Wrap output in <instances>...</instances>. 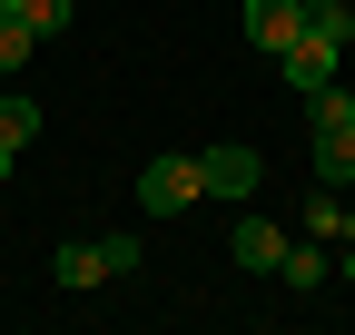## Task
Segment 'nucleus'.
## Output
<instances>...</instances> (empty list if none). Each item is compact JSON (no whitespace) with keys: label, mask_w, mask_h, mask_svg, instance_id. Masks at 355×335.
Here are the masks:
<instances>
[{"label":"nucleus","mask_w":355,"mask_h":335,"mask_svg":"<svg viewBox=\"0 0 355 335\" xmlns=\"http://www.w3.org/2000/svg\"><path fill=\"white\" fill-rule=\"evenodd\" d=\"M227 257H237L247 276H277V257H286V227H266L257 197H247V217H237V237H227Z\"/></svg>","instance_id":"obj_6"},{"label":"nucleus","mask_w":355,"mask_h":335,"mask_svg":"<svg viewBox=\"0 0 355 335\" xmlns=\"http://www.w3.org/2000/svg\"><path fill=\"white\" fill-rule=\"evenodd\" d=\"M306 237H326V246H345V237H355V207H345V188H316V197H306Z\"/></svg>","instance_id":"obj_8"},{"label":"nucleus","mask_w":355,"mask_h":335,"mask_svg":"<svg viewBox=\"0 0 355 335\" xmlns=\"http://www.w3.org/2000/svg\"><path fill=\"white\" fill-rule=\"evenodd\" d=\"M40 138V99L30 89H0V148H30Z\"/></svg>","instance_id":"obj_10"},{"label":"nucleus","mask_w":355,"mask_h":335,"mask_svg":"<svg viewBox=\"0 0 355 335\" xmlns=\"http://www.w3.org/2000/svg\"><path fill=\"white\" fill-rule=\"evenodd\" d=\"M237 30H247V50L286 60V39L306 30V0H247V10H237Z\"/></svg>","instance_id":"obj_5"},{"label":"nucleus","mask_w":355,"mask_h":335,"mask_svg":"<svg viewBox=\"0 0 355 335\" xmlns=\"http://www.w3.org/2000/svg\"><path fill=\"white\" fill-rule=\"evenodd\" d=\"M336 266H345V286H355V237H345V246H336Z\"/></svg>","instance_id":"obj_14"},{"label":"nucleus","mask_w":355,"mask_h":335,"mask_svg":"<svg viewBox=\"0 0 355 335\" xmlns=\"http://www.w3.org/2000/svg\"><path fill=\"white\" fill-rule=\"evenodd\" d=\"M10 158H20V148H0V178H10Z\"/></svg>","instance_id":"obj_16"},{"label":"nucleus","mask_w":355,"mask_h":335,"mask_svg":"<svg viewBox=\"0 0 355 335\" xmlns=\"http://www.w3.org/2000/svg\"><path fill=\"white\" fill-rule=\"evenodd\" d=\"M277 276H286V296H316V286L336 276V246H326V237H286V257H277Z\"/></svg>","instance_id":"obj_7"},{"label":"nucleus","mask_w":355,"mask_h":335,"mask_svg":"<svg viewBox=\"0 0 355 335\" xmlns=\"http://www.w3.org/2000/svg\"><path fill=\"white\" fill-rule=\"evenodd\" d=\"M198 197H207V178H198V158H188V148H168V158L139 168V207H148V217H188Z\"/></svg>","instance_id":"obj_3"},{"label":"nucleus","mask_w":355,"mask_h":335,"mask_svg":"<svg viewBox=\"0 0 355 335\" xmlns=\"http://www.w3.org/2000/svg\"><path fill=\"white\" fill-rule=\"evenodd\" d=\"M345 39H355V10H345V0H306V30L286 39V60H277V69L296 79V89H306V99H316V89H326V79L345 69Z\"/></svg>","instance_id":"obj_1"},{"label":"nucleus","mask_w":355,"mask_h":335,"mask_svg":"<svg viewBox=\"0 0 355 335\" xmlns=\"http://www.w3.org/2000/svg\"><path fill=\"white\" fill-rule=\"evenodd\" d=\"M198 178H207V197L247 207V197L266 188V158H257V148H198Z\"/></svg>","instance_id":"obj_4"},{"label":"nucleus","mask_w":355,"mask_h":335,"mask_svg":"<svg viewBox=\"0 0 355 335\" xmlns=\"http://www.w3.org/2000/svg\"><path fill=\"white\" fill-rule=\"evenodd\" d=\"M50 276H60V286H99V276H109V257H99V237H69L60 257H50Z\"/></svg>","instance_id":"obj_9"},{"label":"nucleus","mask_w":355,"mask_h":335,"mask_svg":"<svg viewBox=\"0 0 355 335\" xmlns=\"http://www.w3.org/2000/svg\"><path fill=\"white\" fill-rule=\"evenodd\" d=\"M30 50H40V30L0 10V79H20V69H30Z\"/></svg>","instance_id":"obj_12"},{"label":"nucleus","mask_w":355,"mask_h":335,"mask_svg":"<svg viewBox=\"0 0 355 335\" xmlns=\"http://www.w3.org/2000/svg\"><path fill=\"white\" fill-rule=\"evenodd\" d=\"M336 109H345V118H355V89H345V79H336Z\"/></svg>","instance_id":"obj_15"},{"label":"nucleus","mask_w":355,"mask_h":335,"mask_svg":"<svg viewBox=\"0 0 355 335\" xmlns=\"http://www.w3.org/2000/svg\"><path fill=\"white\" fill-rule=\"evenodd\" d=\"M0 10H10V20H30L40 39H69V20H79L69 0H0Z\"/></svg>","instance_id":"obj_11"},{"label":"nucleus","mask_w":355,"mask_h":335,"mask_svg":"<svg viewBox=\"0 0 355 335\" xmlns=\"http://www.w3.org/2000/svg\"><path fill=\"white\" fill-rule=\"evenodd\" d=\"M99 257H109V276H139V266H148V237H139V227H109Z\"/></svg>","instance_id":"obj_13"},{"label":"nucleus","mask_w":355,"mask_h":335,"mask_svg":"<svg viewBox=\"0 0 355 335\" xmlns=\"http://www.w3.org/2000/svg\"><path fill=\"white\" fill-rule=\"evenodd\" d=\"M306 118H316V188H355V118L336 109V79L306 99Z\"/></svg>","instance_id":"obj_2"}]
</instances>
